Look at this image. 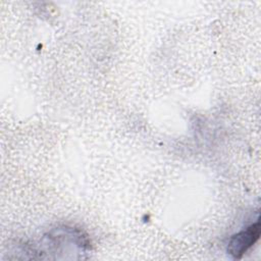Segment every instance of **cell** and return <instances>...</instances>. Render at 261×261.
<instances>
[{
  "mask_svg": "<svg viewBox=\"0 0 261 261\" xmlns=\"http://www.w3.org/2000/svg\"><path fill=\"white\" fill-rule=\"evenodd\" d=\"M261 232L260 221L247 226L243 230L233 234L227 246V253L234 259H240L259 240Z\"/></svg>",
  "mask_w": 261,
  "mask_h": 261,
  "instance_id": "obj_1",
  "label": "cell"
}]
</instances>
